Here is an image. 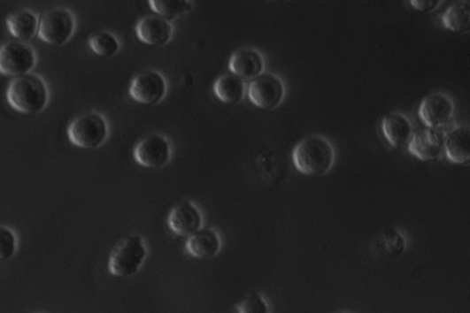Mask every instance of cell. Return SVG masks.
<instances>
[{
	"mask_svg": "<svg viewBox=\"0 0 470 313\" xmlns=\"http://www.w3.org/2000/svg\"><path fill=\"white\" fill-rule=\"evenodd\" d=\"M292 158L295 168L300 173L323 176L335 165L336 153L327 139L312 135L296 145Z\"/></svg>",
	"mask_w": 470,
	"mask_h": 313,
	"instance_id": "1",
	"label": "cell"
},
{
	"mask_svg": "<svg viewBox=\"0 0 470 313\" xmlns=\"http://www.w3.org/2000/svg\"><path fill=\"white\" fill-rule=\"evenodd\" d=\"M49 99L47 84L33 73L13 79L7 91L10 106L25 114L40 113L48 106Z\"/></svg>",
	"mask_w": 470,
	"mask_h": 313,
	"instance_id": "2",
	"label": "cell"
},
{
	"mask_svg": "<svg viewBox=\"0 0 470 313\" xmlns=\"http://www.w3.org/2000/svg\"><path fill=\"white\" fill-rule=\"evenodd\" d=\"M147 256L143 238L130 235L121 240L112 251L109 271L118 278H130L138 273Z\"/></svg>",
	"mask_w": 470,
	"mask_h": 313,
	"instance_id": "3",
	"label": "cell"
},
{
	"mask_svg": "<svg viewBox=\"0 0 470 313\" xmlns=\"http://www.w3.org/2000/svg\"><path fill=\"white\" fill-rule=\"evenodd\" d=\"M109 133L104 117L95 111L74 118L67 131L70 142L81 149L100 147L107 141Z\"/></svg>",
	"mask_w": 470,
	"mask_h": 313,
	"instance_id": "4",
	"label": "cell"
},
{
	"mask_svg": "<svg viewBox=\"0 0 470 313\" xmlns=\"http://www.w3.org/2000/svg\"><path fill=\"white\" fill-rule=\"evenodd\" d=\"M74 17L66 8L57 7L44 12L39 21L38 36L44 42L62 46L73 36Z\"/></svg>",
	"mask_w": 470,
	"mask_h": 313,
	"instance_id": "5",
	"label": "cell"
},
{
	"mask_svg": "<svg viewBox=\"0 0 470 313\" xmlns=\"http://www.w3.org/2000/svg\"><path fill=\"white\" fill-rule=\"evenodd\" d=\"M36 53L29 44L11 41L0 50V72L4 76L21 77L35 67Z\"/></svg>",
	"mask_w": 470,
	"mask_h": 313,
	"instance_id": "6",
	"label": "cell"
},
{
	"mask_svg": "<svg viewBox=\"0 0 470 313\" xmlns=\"http://www.w3.org/2000/svg\"><path fill=\"white\" fill-rule=\"evenodd\" d=\"M456 112L452 99L446 94L435 92L424 98L419 107V116L427 127L449 128ZM453 128V127H452Z\"/></svg>",
	"mask_w": 470,
	"mask_h": 313,
	"instance_id": "7",
	"label": "cell"
},
{
	"mask_svg": "<svg viewBox=\"0 0 470 313\" xmlns=\"http://www.w3.org/2000/svg\"><path fill=\"white\" fill-rule=\"evenodd\" d=\"M283 80L274 73H263L249 86L248 96L255 107L273 110L280 106L285 97Z\"/></svg>",
	"mask_w": 470,
	"mask_h": 313,
	"instance_id": "8",
	"label": "cell"
},
{
	"mask_svg": "<svg viewBox=\"0 0 470 313\" xmlns=\"http://www.w3.org/2000/svg\"><path fill=\"white\" fill-rule=\"evenodd\" d=\"M168 85L163 74L158 71L148 70L141 73L133 80L129 88L131 98L138 103L154 106L164 99Z\"/></svg>",
	"mask_w": 470,
	"mask_h": 313,
	"instance_id": "9",
	"label": "cell"
},
{
	"mask_svg": "<svg viewBox=\"0 0 470 313\" xmlns=\"http://www.w3.org/2000/svg\"><path fill=\"white\" fill-rule=\"evenodd\" d=\"M452 128L416 130L411 143L407 146L409 153L422 161H435L444 154L445 139Z\"/></svg>",
	"mask_w": 470,
	"mask_h": 313,
	"instance_id": "10",
	"label": "cell"
},
{
	"mask_svg": "<svg viewBox=\"0 0 470 313\" xmlns=\"http://www.w3.org/2000/svg\"><path fill=\"white\" fill-rule=\"evenodd\" d=\"M172 149L171 144L159 134H151V135L143 139L135 146L134 156L140 165L150 168H162L171 159Z\"/></svg>",
	"mask_w": 470,
	"mask_h": 313,
	"instance_id": "11",
	"label": "cell"
},
{
	"mask_svg": "<svg viewBox=\"0 0 470 313\" xmlns=\"http://www.w3.org/2000/svg\"><path fill=\"white\" fill-rule=\"evenodd\" d=\"M203 223L204 218L200 209L189 201L174 206L168 218L171 230L184 237H189L202 230Z\"/></svg>",
	"mask_w": 470,
	"mask_h": 313,
	"instance_id": "12",
	"label": "cell"
},
{
	"mask_svg": "<svg viewBox=\"0 0 470 313\" xmlns=\"http://www.w3.org/2000/svg\"><path fill=\"white\" fill-rule=\"evenodd\" d=\"M229 69L243 80H253L265 72L264 55L256 49H240L231 56Z\"/></svg>",
	"mask_w": 470,
	"mask_h": 313,
	"instance_id": "13",
	"label": "cell"
},
{
	"mask_svg": "<svg viewBox=\"0 0 470 313\" xmlns=\"http://www.w3.org/2000/svg\"><path fill=\"white\" fill-rule=\"evenodd\" d=\"M138 38L151 47H163L168 43L173 34V27L169 20L157 14L145 17L135 27Z\"/></svg>",
	"mask_w": 470,
	"mask_h": 313,
	"instance_id": "14",
	"label": "cell"
},
{
	"mask_svg": "<svg viewBox=\"0 0 470 313\" xmlns=\"http://www.w3.org/2000/svg\"><path fill=\"white\" fill-rule=\"evenodd\" d=\"M382 130L388 142L396 148L407 147L414 136V126L401 112H391L383 118Z\"/></svg>",
	"mask_w": 470,
	"mask_h": 313,
	"instance_id": "15",
	"label": "cell"
},
{
	"mask_svg": "<svg viewBox=\"0 0 470 313\" xmlns=\"http://www.w3.org/2000/svg\"><path fill=\"white\" fill-rule=\"evenodd\" d=\"M444 154L457 165H470V126H454L448 133Z\"/></svg>",
	"mask_w": 470,
	"mask_h": 313,
	"instance_id": "16",
	"label": "cell"
},
{
	"mask_svg": "<svg viewBox=\"0 0 470 313\" xmlns=\"http://www.w3.org/2000/svg\"><path fill=\"white\" fill-rule=\"evenodd\" d=\"M187 249L195 258H213L221 249V240L216 231L202 229L189 237Z\"/></svg>",
	"mask_w": 470,
	"mask_h": 313,
	"instance_id": "17",
	"label": "cell"
},
{
	"mask_svg": "<svg viewBox=\"0 0 470 313\" xmlns=\"http://www.w3.org/2000/svg\"><path fill=\"white\" fill-rule=\"evenodd\" d=\"M39 19L33 11L21 10L12 14L6 24L10 34L21 41L32 40L39 28Z\"/></svg>",
	"mask_w": 470,
	"mask_h": 313,
	"instance_id": "18",
	"label": "cell"
},
{
	"mask_svg": "<svg viewBox=\"0 0 470 313\" xmlns=\"http://www.w3.org/2000/svg\"><path fill=\"white\" fill-rule=\"evenodd\" d=\"M213 89L218 99L224 103H239L245 97V82L233 73L220 77Z\"/></svg>",
	"mask_w": 470,
	"mask_h": 313,
	"instance_id": "19",
	"label": "cell"
},
{
	"mask_svg": "<svg viewBox=\"0 0 470 313\" xmlns=\"http://www.w3.org/2000/svg\"><path fill=\"white\" fill-rule=\"evenodd\" d=\"M442 23L451 32L470 33V0H459L450 5L443 13Z\"/></svg>",
	"mask_w": 470,
	"mask_h": 313,
	"instance_id": "20",
	"label": "cell"
},
{
	"mask_svg": "<svg viewBox=\"0 0 470 313\" xmlns=\"http://www.w3.org/2000/svg\"><path fill=\"white\" fill-rule=\"evenodd\" d=\"M149 4L158 16L166 20L183 16L193 9V3L189 0H150Z\"/></svg>",
	"mask_w": 470,
	"mask_h": 313,
	"instance_id": "21",
	"label": "cell"
},
{
	"mask_svg": "<svg viewBox=\"0 0 470 313\" xmlns=\"http://www.w3.org/2000/svg\"><path fill=\"white\" fill-rule=\"evenodd\" d=\"M89 47L92 50L104 57H111L116 55L119 50V42L118 39L111 33L100 32L89 39Z\"/></svg>",
	"mask_w": 470,
	"mask_h": 313,
	"instance_id": "22",
	"label": "cell"
},
{
	"mask_svg": "<svg viewBox=\"0 0 470 313\" xmlns=\"http://www.w3.org/2000/svg\"><path fill=\"white\" fill-rule=\"evenodd\" d=\"M238 313H270V309L264 296L258 292L248 294L244 301L236 305Z\"/></svg>",
	"mask_w": 470,
	"mask_h": 313,
	"instance_id": "23",
	"label": "cell"
},
{
	"mask_svg": "<svg viewBox=\"0 0 470 313\" xmlns=\"http://www.w3.org/2000/svg\"><path fill=\"white\" fill-rule=\"evenodd\" d=\"M17 251V236L14 233L4 226L0 228V260L12 259Z\"/></svg>",
	"mask_w": 470,
	"mask_h": 313,
	"instance_id": "24",
	"label": "cell"
},
{
	"mask_svg": "<svg viewBox=\"0 0 470 313\" xmlns=\"http://www.w3.org/2000/svg\"><path fill=\"white\" fill-rule=\"evenodd\" d=\"M409 4L416 10L428 13L435 11L443 2V0H412Z\"/></svg>",
	"mask_w": 470,
	"mask_h": 313,
	"instance_id": "25",
	"label": "cell"
},
{
	"mask_svg": "<svg viewBox=\"0 0 470 313\" xmlns=\"http://www.w3.org/2000/svg\"><path fill=\"white\" fill-rule=\"evenodd\" d=\"M341 313H346V312H341Z\"/></svg>",
	"mask_w": 470,
	"mask_h": 313,
	"instance_id": "26",
	"label": "cell"
},
{
	"mask_svg": "<svg viewBox=\"0 0 470 313\" xmlns=\"http://www.w3.org/2000/svg\"><path fill=\"white\" fill-rule=\"evenodd\" d=\"M35 313H39V312H35Z\"/></svg>",
	"mask_w": 470,
	"mask_h": 313,
	"instance_id": "27",
	"label": "cell"
}]
</instances>
